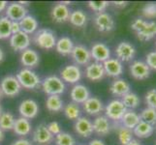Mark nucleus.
I'll return each mask as SVG.
<instances>
[{
  "instance_id": "f257e3e1",
  "label": "nucleus",
  "mask_w": 156,
  "mask_h": 145,
  "mask_svg": "<svg viewBox=\"0 0 156 145\" xmlns=\"http://www.w3.org/2000/svg\"><path fill=\"white\" fill-rule=\"evenodd\" d=\"M16 78H18L21 87L25 89H36L40 86L41 79L35 72L31 69L23 68L17 74Z\"/></svg>"
},
{
  "instance_id": "f03ea898",
  "label": "nucleus",
  "mask_w": 156,
  "mask_h": 145,
  "mask_svg": "<svg viewBox=\"0 0 156 145\" xmlns=\"http://www.w3.org/2000/svg\"><path fill=\"white\" fill-rule=\"evenodd\" d=\"M42 89L47 95H61L65 91V83L56 76H50L42 81Z\"/></svg>"
},
{
  "instance_id": "7ed1b4c3",
  "label": "nucleus",
  "mask_w": 156,
  "mask_h": 145,
  "mask_svg": "<svg viewBox=\"0 0 156 145\" xmlns=\"http://www.w3.org/2000/svg\"><path fill=\"white\" fill-rule=\"evenodd\" d=\"M34 43L43 50H52L55 47L56 38L55 33L49 29H41L34 36Z\"/></svg>"
},
{
  "instance_id": "20e7f679",
  "label": "nucleus",
  "mask_w": 156,
  "mask_h": 145,
  "mask_svg": "<svg viewBox=\"0 0 156 145\" xmlns=\"http://www.w3.org/2000/svg\"><path fill=\"white\" fill-rule=\"evenodd\" d=\"M21 85L20 84L18 78L15 76L5 77L0 82V90L3 95L13 98L17 96L21 90Z\"/></svg>"
},
{
  "instance_id": "39448f33",
  "label": "nucleus",
  "mask_w": 156,
  "mask_h": 145,
  "mask_svg": "<svg viewBox=\"0 0 156 145\" xmlns=\"http://www.w3.org/2000/svg\"><path fill=\"white\" fill-rule=\"evenodd\" d=\"M127 110L128 109L124 106L120 100H112L105 107V116L108 119L120 121Z\"/></svg>"
},
{
  "instance_id": "423d86ee",
  "label": "nucleus",
  "mask_w": 156,
  "mask_h": 145,
  "mask_svg": "<svg viewBox=\"0 0 156 145\" xmlns=\"http://www.w3.org/2000/svg\"><path fill=\"white\" fill-rule=\"evenodd\" d=\"M135 54V47L128 42H121L115 47V55L120 62H129L133 60Z\"/></svg>"
},
{
  "instance_id": "0eeeda50",
  "label": "nucleus",
  "mask_w": 156,
  "mask_h": 145,
  "mask_svg": "<svg viewBox=\"0 0 156 145\" xmlns=\"http://www.w3.org/2000/svg\"><path fill=\"white\" fill-rule=\"evenodd\" d=\"M30 37L28 34L20 31L19 33L13 34L10 37V46L15 51H23L26 48H29Z\"/></svg>"
},
{
  "instance_id": "6e6552de",
  "label": "nucleus",
  "mask_w": 156,
  "mask_h": 145,
  "mask_svg": "<svg viewBox=\"0 0 156 145\" xmlns=\"http://www.w3.org/2000/svg\"><path fill=\"white\" fill-rule=\"evenodd\" d=\"M19 112L21 117L26 119H33L39 113V105L34 100L26 99L20 103L19 106Z\"/></svg>"
},
{
  "instance_id": "1a4fd4ad",
  "label": "nucleus",
  "mask_w": 156,
  "mask_h": 145,
  "mask_svg": "<svg viewBox=\"0 0 156 145\" xmlns=\"http://www.w3.org/2000/svg\"><path fill=\"white\" fill-rule=\"evenodd\" d=\"M90 54L91 58H93L95 62L104 63L111 58V50L109 47L103 43H95L90 48Z\"/></svg>"
},
{
  "instance_id": "9d476101",
  "label": "nucleus",
  "mask_w": 156,
  "mask_h": 145,
  "mask_svg": "<svg viewBox=\"0 0 156 145\" xmlns=\"http://www.w3.org/2000/svg\"><path fill=\"white\" fill-rule=\"evenodd\" d=\"M129 70H130L131 76L138 80L147 79L150 76V71H151L146 62L140 60L134 61L130 65Z\"/></svg>"
},
{
  "instance_id": "9b49d317",
  "label": "nucleus",
  "mask_w": 156,
  "mask_h": 145,
  "mask_svg": "<svg viewBox=\"0 0 156 145\" xmlns=\"http://www.w3.org/2000/svg\"><path fill=\"white\" fill-rule=\"evenodd\" d=\"M25 16H27V9L23 5H20L19 2L11 3L6 8V17L11 21L20 22Z\"/></svg>"
},
{
  "instance_id": "f8f14e48",
  "label": "nucleus",
  "mask_w": 156,
  "mask_h": 145,
  "mask_svg": "<svg viewBox=\"0 0 156 145\" xmlns=\"http://www.w3.org/2000/svg\"><path fill=\"white\" fill-rule=\"evenodd\" d=\"M60 77L63 82L65 81L72 84L77 83L82 78V71H80V67L76 65H68L61 70Z\"/></svg>"
},
{
  "instance_id": "ddd939ff",
  "label": "nucleus",
  "mask_w": 156,
  "mask_h": 145,
  "mask_svg": "<svg viewBox=\"0 0 156 145\" xmlns=\"http://www.w3.org/2000/svg\"><path fill=\"white\" fill-rule=\"evenodd\" d=\"M33 141L40 145H47L53 140V136L48 129V126L45 124H40L37 126L33 132Z\"/></svg>"
},
{
  "instance_id": "4468645a",
  "label": "nucleus",
  "mask_w": 156,
  "mask_h": 145,
  "mask_svg": "<svg viewBox=\"0 0 156 145\" xmlns=\"http://www.w3.org/2000/svg\"><path fill=\"white\" fill-rule=\"evenodd\" d=\"M71 55H72L73 60L76 62L78 65H87V64H89L91 59H92L91 58L90 50L87 47L82 46V45L74 46Z\"/></svg>"
},
{
  "instance_id": "2eb2a0df",
  "label": "nucleus",
  "mask_w": 156,
  "mask_h": 145,
  "mask_svg": "<svg viewBox=\"0 0 156 145\" xmlns=\"http://www.w3.org/2000/svg\"><path fill=\"white\" fill-rule=\"evenodd\" d=\"M94 23L100 32H110L115 28V20L108 13H99L94 19Z\"/></svg>"
},
{
  "instance_id": "dca6fc26",
  "label": "nucleus",
  "mask_w": 156,
  "mask_h": 145,
  "mask_svg": "<svg viewBox=\"0 0 156 145\" xmlns=\"http://www.w3.org/2000/svg\"><path fill=\"white\" fill-rule=\"evenodd\" d=\"M103 64V68L107 76L112 78H117L123 73L122 62H120L117 58H110L106 60Z\"/></svg>"
},
{
  "instance_id": "f3484780",
  "label": "nucleus",
  "mask_w": 156,
  "mask_h": 145,
  "mask_svg": "<svg viewBox=\"0 0 156 145\" xmlns=\"http://www.w3.org/2000/svg\"><path fill=\"white\" fill-rule=\"evenodd\" d=\"M106 76L103 64L98 62H93L88 64V66L85 68V77L91 81H99L103 79Z\"/></svg>"
},
{
  "instance_id": "a211bd4d",
  "label": "nucleus",
  "mask_w": 156,
  "mask_h": 145,
  "mask_svg": "<svg viewBox=\"0 0 156 145\" xmlns=\"http://www.w3.org/2000/svg\"><path fill=\"white\" fill-rule=\"evenodd\" d=\"M74 128L75 132L83 137H89L93 133L92 122L87 117H80L75 122Z\"/></svg>"
},
{
  "instance_id": "6ab92c4d",
  "label": "nucleus",
  "mask_w": 156,
  "mask_h": 145,
  "mask_svg": "<svg viewBox=\"0 0 156 145\" xmlns=\"http://www.w3.org/2000/svg\"><path fill=\"white\" fill-rule=\"evenodd\" d=\"M70 97L75 104H83L90 97V92L87 86L83 84H75L70 92Z\"/></svg>"
},
{
  "instance_id": "aec40b11",
  "label": "nucleus",
  "mask_w": 156,
  "mask_h": 145,
  "mask_svg": "<svg viewBox=\"0 0 156 145\" xmlns=\"http://www.w3.org/2000/svg\"><path fill=\"white\" fill-rule=\"evenodd\" d=\"M40 62V56L38 52L31 48H26L25 50L21 51L20 54V63L23 65L27 68H34L39 64Z\"/></svg>"
},
{
  "instance_id": "412c9836",
  "label": "nucleus",
  "mask_w": 156,
  "mask_h": 145,
  "mask_svg": "<svg viewBox=\"0 0 156 145\" xmlns=\"http://www.w3.org/2000/svg\"><path fill=\"white\" fill-rule=\"evenodd\" d=\"M93 132L99 136H107L111 131V124L109 119L103 115H99L92 122Z\"/></svg>"
},
{
  "instance_id": "4be33fe9",
  "label": "nucleus",
  "mask_w": 156,
  "mask_h": 145,
  "mask_svg": "<svg viewBox=\"0 0 156 145\" xmlns=\"http://www.w3.org/2000/svg\"><path fill=\"white\" fill-rule=\"evenodd\" d=\"M83 110L89 115H97L104 109L103 104L97 97H89L83 104Z\"/></svg>"
},
{
  "instance_id": "5701e85b",
  "label": "nucleus",
  "mask_w": 156,
  "mask_h": 145,
  "mask_svg": "<svg viewBox=\"0 0 156 145\" xmlns=\"http://www.w3.org/2000/svg\"><path fill=\"white\" fill-rule=\"evenodd\" d=\"M70 17V10L66 5L62 4L61 2L53 6L51 9V18L56 22H65L69 20Z\"/></svg>"
},
{
  "instance_id": "b1692460",
  "label": "nucleus",
  "mask_w": 156,
  "mask_h": 145,
  "mask_svg": "<svg viewBox=\"0 0 156 145\" xmlns=\"http://www.w3.org/2000/svg\"><path fill=\"white\" fill-rule=\"evenodd\" d=\"M13 131L16 135L20 136H28L31 132V123L28 119L23 117H20L15 120V124L13 127Z\"/></svg>"
},
{
  "instance_id": "393cba45",
  "label": "nucleus",
  "mask_w": 156,
  "mask_h": 145,
  "mask_svg": "<svg viewBox=\"0 0 156 145\" xmlns=\"http://www.w3.org/2000/svg\"><path fill=\"white\" fill-rule=\"evenodd\" d=\"M130 84H129L124 79H115L112 82L110 86V91L112 95L115 96H124L125 94L130 92Z\"/></svg>"
},
{
  "instance_id": "a878e982",
  "label": "nucleus",
  "mask_w": 156,
  "mask_h": 145,
  "mask_svg": "<svg viewBox=\"0 0 156 145\" xmlns=\"http://www.w3.org/2000/svg\"><path fill=\"white\" fill-rule=\"evenodd\" d=\"M140 121H141L140 114H138L137 112H135L134 110H131V109L127 110L120 120L122 127L127 128L129 130H132V131L139 124Z\"/></svg>"
},
{
  "instance_id": "bb28decb",
  "label": "nucleus",
  "mask_w": 156,
  "mask_h": 145,
  "mask_svg": "<svg viewBox=\"0 0 156 145\" xmlns=\"http://www.w3.org/2000/svg\"><path fill=\"white\" fill-rule=\"evenodd\" d=\"M156 36V22L154 21H147L141 31L137 32V37L140 41L147 42Z\"/></svg>"
},
{
  "instance_id": "cd10ccee",
  "label": "nucleus",
  "mask_w": 156,
  "mask_h": 145,
  "mask_svg": "<svg viewBox=\"0 0 156 145\" xmlns=\"http://www.w3.org/2000/svg\"><path fill=\"white\" fill-rule=\"evenodd\" d=\"M74 48L73 41L69 37H62L58 41H56L55 50L59 54L67 56L72 53V50Z\"/></svg>"
},
{
  "instance_id": "c85d7f7f",
  "label": "nucleus",
  "mask_w": 156,
  "mask_h": 145,
  "mask_svg": "<svg viewBox=\"0 0 156 145\" xmlns=\"http://www.w3.org/2000/svg\"><path fill=\"white\" fill-rule=\"evenodd\" d=\"M20 30L26 34H32L38 28V21L37 19L30 15L25 16V17L20 21Z\"/></svg>"
},
{
  "instance_id": "c756f323",
  "label": "nucleus",
  "mask_w": 156,
  "mask_h": 145,
  "mask_svg": "<svg viewBox=\"0 0 156 145\" xmlns=\"http://www.w3.org/2000/svg\"><path fill=\"white\" fill-rule=\"evenodd\" d=\"M154 132V126L148 124L147 122L140 121L139 124L133 130L134 136H136L140 138H147L149 137Z\"/></svg>"
},
{
  "instance_id": "7c9ffc66",
  "label": "nucleus",
  "mask_w": 156,
  "mask_h": 145,
  "mask_svg": "<svg viewBox=\"0 0 156 145\" xmlns=\"http://www.w3.org/2000/svg\"><path fill=\"white\" fill-rule=\"evenodd\" d=\"M46 107L51 112H59L64 109L63 101L58 95L49 96L46 100Z\"/></svg>"
},
{
  "instance_id": "2f4dec72",
  "label": "nucleus",
  "mask_w": 156,
  "mask_h": 145,
  "mask_svg": "<svg viewBox=\"0 0 156 145\" xmlns=\"http://www.w3.org/2000/svg\"><path fill=\"white\" fill-rule=\"evenodd\" d=\"M69 21L72 25L76 26V27H83L87 23V17L82 10H76L73 11L72 13H70Z\"/></svg>"
},
{
  "instance_id": "473e14b6",
  "label": "nucleus",
  "mask_w": 156,
  "mask_h": 145,
  "mask_svg": "<svg viewBox=\"0 0 156 145\" xmlns=\"http://www.w3.org/2000/svg\"><path fill=\"white\" fill-rule=\"evenodd\" d=\"M120 101L122 102V104L124 105V106L127 109H131V110L138 107L140 105V102H141L139 96L133 92H129L124 96H122Z\"/></svg>"
},
{
  "instance_id": "72a5a7b5",
  "label": "nucleus",
  "mask_w": 156,
  "mask_h": 145,
  "mask_svg": "<svg viewBox=\"0 0 156 145\" xmlns=\"http://www.w3.org/2000/svg\"><path fill=\"white\" fill-rule=\"evenodd\" d=\"M11 24H12V21L6 16L0 17V40L8 39L12 36Z\"/></svg>"
},
{
  "instance_id": "f704fd0d",
  "label": "nucleus",
  "mask_w": 156,
  "mask_h": 145,
  "mask_svg": "<svg viewBox=\"0 0 156 145\" xmlns=\"http://www.w3.org/2000/svg\"><path fill=\"white\" fill-rule=\"evenodd\" d=\"M15 120V117L11 112H2L0 115V129L2 131L13 130Z\"/></svg>"
},
{
  "instance_id": "c9c22d12",
  "label": "nucleus",
  "mask_w": 156,
  "mask_h": 145,
  "mask_svg": "<svg viewBox=\"0 0 156 145\" xmlns=\"http://www.w3.org/2000/svg\"><path fill=\"white\" fill-rule=\"evenodd\" d=\"M64 114L70 120H78L80 117V106L75 103H69L63 109Z\"/></svg>"
},
{
  "instance_id": "e433bc0d",
  "label": "nucleus",
  "mask_w": 156,
  "mask_h": 145,
  "mask_svg": "<svg viewBox=\"0 0 156 145\" xmlns=\"http://www.w3.org/2000/svg\"><path fill=\"white\" fill-rule=\"evenodd\" d=\"M140 117H141V120L144 122H147L152 126L156 125V109H154L146 107V109L142 110Z\"/></svg>"
},
{
  "instance_id": "4c0bfd02",
  "label": "nucleus",
  "mask_w": 156,
  "mask_h": 145,
  "mask_svg": "<svg viewBox=\"0 0 156 145\" xmlns=\"http://www.w3.org/2000/svg\"><path fill=\"white\" fill-rule=\"evenodd\" d=\"M134 133L132 130H129L127 128L120 127L118 130V140L121 143V145H126L130 141L133 140Z\"/></svg>"
},
{
  "instance_id": "58836bf2",
  "label": "nucleus",
  "mask_w": 156,
  "mask_h": 145,
  "mask_svg": "<svg viewBox=\"0 0 156 145\" xmlns=\"http://www.w3.org/2000/svg\"><path fill=\"white\" fill-rule=\"evenodd\" d=\"M76 141L72 135L68 133H60L55 136V145H75Z\"/></svg>"
},
{
  "instance_id": "ea45409f",
  "label": "nucleus",
  "mask_w": 156,
  "mask_h": 145,
  "mask_svg": "<svg viewBox=\"0 0 156 145\" xmlns=\"http://www.w3.org/2000/svg\"><path fill=\"white\" fill-rule=\"evenodd\" d=\"M109 2L108 1H89L88 2V7L96 12L97 14L99 13H104V11L109 6Z\"/></svg>"
},
{
  "instance_id": "a19ab883",
  "label": "nucleus",
  "mask_w": 156,
  "mask_h": 145,
  "mask_svg": "<svg viewBox=\"0 0 156 145\" xmlns=\"http://www.w3.org/2000/svg\"><path fill=\"white\" fill-rule=\"evenodd\" d=\"M143 15L147 19L156 18V3L149 2L144 5L143 8Z\"/></svg>"
},
{
  "instance_id": "79ce46f5",
  "label": "nucleus",
  "mask_w": 156,
  "mask_h": 145,
  "mask_svg": "<svg viewBox=\"0 0 156 145\" xmlns=\"http://www.w3.org/2000/svg\"><path fill=\"white\" fill-rule=\"evenodd\" d=\"M144 100H146L147 107L156 109V89H150L149 91H147L146 97H144Z\"/></svg>"
},
{
  "instance_id": "37998d69",
  "label": "nucleus",
  "mask_w": 156,
  "mask_h": 145,
  "mask_svg": "<svg viewBox=\"0 0 156 145\" xmlns=\"http://www.w3.org/2000/svg\"><path fill=\"white\" fill-rule=\"evenodd\" d=\"M146 63H147V65L149 67L150 70L156 71V50L149 52L147 55Z\"/></svg>"
},
{
  "instance_id": "c03bdc74",
  "label": "nucleus",
  "mask_w": 156,
  "mask_h": 145,
  "mask_svg": "<svg viewBox=\"0 0 156 145\" xmlns=\"http://www.w3.org/2000/svg\"><path fill=\"white\" fill-rule=\"evenodd\" d=\"M47 126L52 136H57L61 133V127L58 124V122H56V121H52Z\"/></svg>"
},
{
  "instance_id": "a18cd8bd",
  "label": "nucleus",
  "mask_w": 156,
  "mask_h": 145,
  "mask_svg": "<svg viewBox=\"0 0 156 145\" xmlns=\"http://www.w3.org/2000/svg\"><path fill=\"white\" fill-rule=\"evenodd\" d=\"M146 23H147V21L144 20L143 19H137L132 22L131 28L133 30H135L136 32H139V31H141L143 29V27L146 25Z\"/></svg>"
},
{
  "instance_id": "49530a36",
  "label": "nucleus",
  "mask_w": 156,
  "mask_h": 145,
  "mask_svg": "<svg viewBox=\"0 0 156 145\" xmlns=\"http://www.w3.org/2000/svg\"><path fill=\"white\" fill-rule=\"evenodd\" d=\"M11 30H12V35L16 34V33H19L20 31H21L20 22H18V21H12V24H11Z\"/></svg>"
},
{
  "instance_id": "de8ad7c7",
  "label": "nucleus",
  "mask_w": 156,
  "mask_h": 145,
  "mask_svg": "<svg viewBox=\"0 0 156 145\" xmlns=\"http://www.w3.org/2000/svg\"><path fill=\"white\" fill-rule=\"evenodd\" d=\"M11 145H32V143L28 140V139H25V138H20L16 140L15 142H13Z\"/></svg>"
},
{
  "instance_id": "09e8293b",
  "label": "nucleus",
  "mask_w": 156,
  "mask_h": 145,
  "mask_svg": "<svg viewBox=\"0 0 156 145\" xmlns=\"http://www.w3.org/2000/svg\"><path fill=\"white\" fill-rule=\"evenodd\" d=\"M114 4L117 8H124L127 6V2H124V1H115L114 2Z\"/></svg>"
},
{
  "instance_id": "8fccbe9b",
  "label": "nucleus",
  "mask_w": 156,
  "mask_h": 145,
  "mask_svg": "<svg viewBox=\"0 0 156 145\" xmlns=\"http://www.w3.org/2000/svg\"><path fill=\"white\" fill-rule=\"evenodd\" d=\"M89 145H106L104 141L100 140V139H93L89 142Z\"/></svg>"
},
{
  "instance_id": "3c124183",
  "label": "nucleus",
  "mask_w": 156,
  "mask_h": 145,
  "mask_svg": "<svg viewBox=\"0 0 156 145\" xmlns=\"http://www.w3.org/2000/svg\"><path fill=\"white\" fill-rule=\"evenodd\" d=\"M7 6H8L7 1H0V13L3 12L4 10H6Z\"/></svg>"
},
{
  "instance_id": "603ef678",
  "label": "nucleus",
  "mask_w": 156,
  "mask_h": 145,
  "mask_svg": "<svg viewBox=\"0 0 156 145\" xmlns=\"http://www.w3.org/2000/svg\"><path fill=\"white\" fill-rule=\"evenodd\" d=\"M126 145H142L141 143H140L138 140H136V139H133L132 141H130L128 144H126Z\"/></svg>"
},
{
  "instance_id": "864d4df0",
  "label": "nucleus",
  "mask_w": 156,
  "mask_h": 145,
  "mask_svg": "<svg viewBox=\"0 0 156 145\" xmlns=\"http://www.w3.org/2000/svg\"><path fill=\"white\" fill-rule=\"evenodd\" d=\"M3 59H4V52L2 50V48L0 47V63L3 61Z\"/></svg>"
},
{
  "instance_id": "5fc2aeb1",
  "label": "nucleus",
  "mask_w": 156,
  "mask_h": 145,
  "mask_svg": "<svg viewBox=\"0 0 156 145\" xmlns=\"http://www.w3.org/2000/svg\"><path fill=\"white\" fill-rule=\"evenodd\" d=\"M3 139H4V132L0 129V142H1Z\"/></svg>"
},
{
  "instance_id": "6e6d98bb",
  "label": "nucleus",
  "mask_w": 156,
  "mask_h": 145,
  "mask_svg": "<svg viewBox=\"0 0 156 145\" xmlns=\"http://www.w3.org/2000/svg\"><path fill=\"white\" fill-rule=\"evenodd\" d=\"M2 96H3V94H2V92H1V90H0V100L2 99Z\"/></svg>"
},
{
  "instance_id": "4d7b16f0",
  "label": "nucleus",
  "mask_w": 156,
  "mask_h": 145,
  "mask_svg": "<svg viewBox=\"0 0 156 145\" xmlns=\"http://www.w3.org/2000/svg\"><path fill=\"white\" fill-rule=\"evenodd\" d=\"M1 113H2V106L0 105V115H1Z\"/></svg>"
},
{
  "instance_id": "13d9d810",
  "label": "nucleus",
  "mask_w": 156,
  "mask_h": 145,
  "mask_svg": "<svg viewBox=\"0 0 156 145\" xmlns=\"http://www.w3.org/2000/svg\"><path fill=\"white\" fill-rule=\"evenodd\" d=\"M155 45H156V43H155Z\"/></svg>"
}]
</instances>
